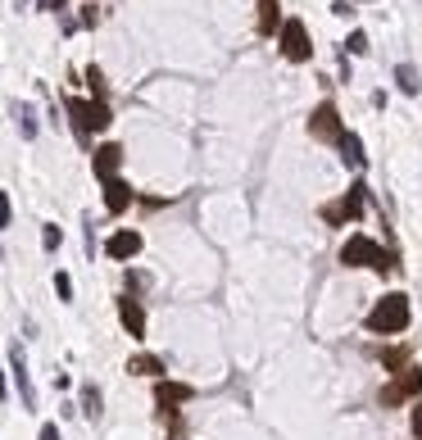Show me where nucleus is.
<instances>
[{"label": "nucleus", "instance_id": "1", "mask_svg": "<svg viewBox=\"0 0 422 440\" xmlns=\"http://www.w3.org/2000/svg\"><path fill=\"white\" fill-rule=\"evenodd\" d=\"M404 327H409V295H386V300L372 304L368 331H377V336H400Z\"/></svg>", "mask_w": 422, "mask_h": 440}, {"label": "nucleus", "instance_id": "3", "mask_svg": "<svg viewBox=\"0 0 422 440\" xmlns=\"http://www.w3.org/2000/svg\"><path fill=\"white\" fill-rule=\"evenodd\" d=\"M377 259H381V245L372 236H350L341 245V264H350V268H377Z\"/></svg>", "mask_w": 422, "mask_h": 440}, {"label": "nucleus", "instance_id": "24", "mask_svg": "<svg viewBox=\"0 0 422 440\" xmlns=\"http://www.w3.org/2000/svg\"><path fill=\"white\" fill-rule=\"evenodd\" d=\"M37 440H59V427H54V422H46V427H41V436H37Z\"/></svg>", "mask_w": 422, "mask_h": 440}, {"label": "nucleus", "instance_id": "5", "mask_svg": "<svg viewBox=\"0 0 422 440\" xmlns=\"http://www.w3.org/2000/svg\"><path fill=\"white\" fill-rule=\"evenodd\" d=\"M422 390V368H404L400 377H395V381L386 386V390H381V404H400V399H409V395H418Z\"/></svg>", "mask_w": 422, "mask_h": 440}, {"label": "nucleus", "instance_id": "6", "mask_svg": "<svg viewBox=\"0 0 422 440\" xmlns=\"http://www.w3.org/2000/svg\"><path fill=\"white\" fill-rule=\"evenodd\" d=\"M309 132L318 136V141H341V114H336V105H318L314 118H309Z\"/></svg>", "mask_w": 422, "mask_h": 440}, {"label": "nucleus", "instance_id": "22", "mask_svg": "<svg viewBox=\"0 0 422 440\" xmlns=\"http://www.w3.org/2000/svg\"><path fill=\"white\" fill-rule=\"evenodd\" d=\"M10 218H14V209H10V196L0 191V227H10Z\"/></svg>", "mask_w": 422, "mask_h": 440}, {"label": "nucleus", "instance_id": "21", "mask_svg": "<svg viewBox=\"0 0 422 440\" xmlns=\"http://www.w3.org/2000/svg\"><path fill=\"white\" fill-rule=\"evenodd\" d=\"M54 291H59V300H73V277H68V273H54Z\"/></svg>", "mask_w": 422, "mask_h": 440}, {"label": "nucleus", "instance_id": "10", "mask_svg": "<svg viewBox=\"0 0 422 440\" xmlns=\"http://www.w3.org/2000/svg\"><path fill=\"white\" fill-rule=\"evenodd\" d=\"M119 318H123V327H128L132 341H141V336H145V308H141V300L123 295V300H119Z\"/></svg>", "mask_w": 422, "mask_h": 440}, {"label": "nucleus", "instance_id": "16", "mask_svg": "<svg viewBox=\"0 0 422 440\" xmlns=\"http://www.w3.org/2000/svg\"><path fill=\"white\" fill-rule=\"evenodd\" d=\"M395 82H400L404 96H418V91H422V77H418V68H413V64H400V68H395Z\"/></svg>", "mask_w": 422, "mask_h": 440}, {"label": "nucleus", "instance_id": "17", "mask_svg": "<svg viewBox=\"0 0 422 440\" xmlns=\"http://www.w3.org/2000/svg\"><path fill=\"white\" fill-rule=\"evenodd\" d=\"M341 150H345V164L363 168V141H359L354 132H345V136H341Z\"/></svg>", "mask_w": 422, "mask_h": 440}, {"label": "nucleus", "instance_id": "13", "mask_svg": "<svg viewBox=\"0 0 422 440\" xmlns=\"http://www.w3.org/2000/svg\"><path fill=\"white\" fill-rule=\"evenodd\" d=\"M154 399H159L163 408H173V404H186V399H191V386H177V381H159V386H154Z\"/></svg>", "mask_w": 422, "mask_h": 440}, {"label": "nucleus", "instance_id": "19", "mask_svg": "<svg viewBox=\"0 0 422 440\" xmlns=\"http://www.w3.org/2000/svg\"><path fill=\"white\" fill-rule=\"evenodd\" d=\"M82 413H87L91 422L100 418V390H96V386H82Z\"/></svg>", "mask_w": 422, "mask_h": 440}, {"label": "nucleus", "instance_id": "26", "mask_svg": "<svg viewBox=\"0 0 422 440\" xmlns=\"http://www.w3.org/2000/svg\"><path fill=\"white\" fill-rule=\"evenodd\" d=\"M5 399H10V386H5V373H0V404H5Z\"/></svg>", "mask_w": 422, "mask_h": 440}, {"label": "nucleus", "instance_id": "4", "mask_svg": "<svg viewBox=\"0 0 422 440\" xmlns=\"http://www.w3.org/2000/svg\"><path fill=\"white\" fill-rule=\"evenodd\" d=\"M281 50H286V59H295V64L314 55V45H309V36H304V23L300 19L281 23Z\"/></svg>", "mask_w": 422, "mask_h": 440}, {"label": "nucleus", "instance_id": "8", "mask_svg": "<svg viewBox=\"0 0 422 440\" xmlns=\"http://www.w3.org/2000/svg\"><path fill=\"white\" fill-rule=\"evenodd\" d=\"M10 373H14V386H19V395H23V408H37V390H32V377H28V359H23L19 345L10 350Z\"/></svg>", "mask_w": 422, "mask_h": 440}, {"label": "nucleus", "instance_id": "15", "mask_svg": "<svg viewBox=\"0 0 422 440\" xmlns=\"http://www.w3.org/2000/svg\"><path fill=\"white\" fill-rule=\"evenodd\" d=\"M128 373H137V377H163V364L154 359V354H132Z\"/></svg>", "mask_w": 422, "mask_h": 440}, {"label": "nucleus", "instance_id": "7", "mask_svg": "<svg viewBox=\"0 0 422 440\" xmlns=\"http://www.w3.org/2000/svg\"><path fill=\"white\" fill-rule=\"evenodd\" d=\"M363 191H368V187H350V196L341 200V205H327V209H323V218L332 222V227H341V222L359 218V213H363Z\"/></svg>", "mask_w": 422, "mask_h": 440}, {"label": "nucleus", "instance_id": "14", "mask_svg": "<svg viewBox=\"0 0 422 440\" xmlns=\"http://www.w3.org/2000/svg\"><path fill=\"white\" fill-rule=\"evenodd\" d=\"M10 114H14V123H19V132L32 141V136H37V109H32V105H23V100H14Z\"/></svg>", "mask_w": 422, "mask_h": 440}, {"label": "nucleus", "instance_id": "9", "mask_svg": "<svg viewBox=\"0 0 422 440\" xmlns=\"http://www.w3.org/2000/svg\"><path fill=\"white\" fill-rule=\"evenodd\" d=\"M105 254H109V259H119V264L137 259V254H141V231H114V236L105 241Z\"/></svg>", "mask_w": 422, "mask_h": 440}, {"label": "nucleus", "instance_id": "20", "mask_svg": "<svg viewBox=\"0 0 422 440\" xmlns=\"http://www.w3.org/2000/svg\"><path fill=\"white\" fill-rule=\"evenodd\" d=\"M59 241H64V231L54 227V222H46V227H41V245H46V250H59Z\"/></svg>", "mask_w": 422, "mask_h": 440}, {"label": "nucleus", "instance_id": "11", "mask_svg": "<svg viewBox=\"0 0 422 440\" xmlns=\"http://www.w3.org/2000/svg\"><path fill=\"white\" fill-rule=\"evenodd\" d=\"M91 168H96V177H100V182L119 177V168H123V150H119V145H100V150H96V159H91Z\"/></svg>", "mask_w": 422, "mask_h": 440}, {"label": "nucleus", "instance_id": "12", "mask_svg": "<svg viewBox=\"0 0 422 440\" xmlns=\"http://www.w3.org/2000/svg\"><path fill=\"white\" fill-rule=\"evenodd\" d=\"M128 205H132V187L123 182V177H109V182H105V209L109 213H123Z\"/></svg>", "mask_w": 422, "mask_h": 440}, {"label": "nucleus", "instance_id": "18", "mask_svg": "<svg viewBox=\"0 0 422 440\" xmlns=\"http://www.w3.org/2000/svg\"><path fill=\"white\" fill-rule=\"evenodd\" d=\"M259 32H277V0H259Z\"/></svg>", "mask_w": 422, "mask_h": 440}, {"label": "nucleus", "instance_id": "2", "mask_svg": "<svg viewBox=\"0 0 422 440\" xmlns=\"http://www.w3.org/2000/svg\"><path fill=\"white\" fill-rule=\"evenodd\" d=\"M68 118H73L77 141H91V132H105V127H109V105H105V100H96V105H87V100H68Z\"/></svg>", "mask_w": 422, "mask_h": 440}, {"label": "nucleus", "instance_id": "23", "mask_svg": "<svg viewBox=\"0 0 422 440\" xmlns=\"http://www.w3.org/2000/svg\"><path fill=\"white\" fill-rule=\"evenodd\" d=\"M350 50H354V55H363V50H368V36H363V32H354V36H350Z\"/></svg>", "mask_w": 422, "mask_h": 440}, {"label": "nucleus", "instance_id": "25", "mask_svg": "<svg viewBox=\"0 0 422 440\" xmlns=\"http://www.w3.org/2000/svg\"><path fill=\"white\" fill-rule=\"evenodd\" d=\"M413 431L422 436V404H413Z\"/></svg>", "mask_w": 422, "mask_h": 440}]
</instances>
